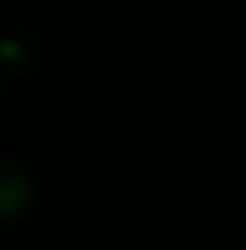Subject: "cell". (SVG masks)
<instances>
[{
    "label": "cell",
    "mask_w": 246,
    "mask_h": 250,
    "mask_svg": "<svg viewBox=\"0 0 246 250\" xmlns=\"http://www.w3.org/2000/svg\"><path fill=\"white\" fill-rule=\"evenodd\" d=\"M31 203V183L20 169L0 163V223L17 220Z\"/></svg>",
    "instance_id": "cell-1"
}]
</instances>
